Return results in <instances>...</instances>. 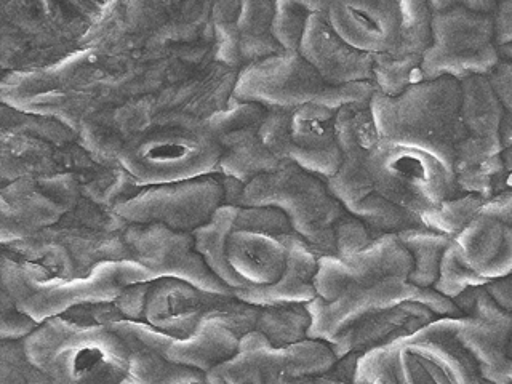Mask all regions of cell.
<instances>
[{
	"label": "cell",
	"instance_id": "obj_1",
	"mask_svg": "<svg viewBox=\"0 0 512 384\" xmlns=\"http://www.w3.org/2000/svg\"><path fill=\"white\" fill-rule=\"evenodd\" d=\"M370 109L381 140L428 152L455 172L456 148L464 138L460 80H418L394 96L376 90Z\"/></svg>",
	"mask_w": 512,
	"mask_h": 384
},
{
	"label": "cell",
	"instance_id": "obj_2",
	"mask_svg": "<svg viewBox=\"0 0 512 384\" xmlns=\"http://www.w3.org/2000/svg\"><path fill=\"white\" fill-rule=\"evenodd\" d=\"M468 316L440 317L357 357L354 383H479V365L456 340Z\"/></svg>",
	"mask_w": 512,
	"mask_h": 384
},
{
	"label": "cell",
	"instance_id": "obj_3",
	"mask_svg": "<svg viewBox=\"0 0 512 384\" xmlns=\"http://www.w3.org/2000/svg\"><path fill=\"white\" fill-rule=\"evenodd\" d=\"M23 346L47 381L128 383L130 348L108 324L52 317L24 336Z\"/></svg>",
	"mask_w": 512,
	"mask_h": 384
},
{
	"label": "cell",
	"instance_id": "obj_4",
	"mask_svg": "<svg viewBox=\"0 0 512 384\" xmlns=\"http://www.w3.org/2000/svg\"><path fill=\"white\" fill-rule=\"evenodd\" d=\"M0 277L16 308L36 324L72 308L112 304L130 285L156 280L135 258L98 261L87 276L69 280L42 279L32 269L4 260L0 263Z\"/></svg>",
	"mask_w": 512,
	"mask_h": 384
},
{
	"label": "cell",
	"instance_id": "obj_5",
	"mask_svg": "<svg viewBox=\"0 0 512 384\" xmlns=\"http://www.w3.org/2000/svg\"><path fill=\"white\" fill-rule=\"evenodd\" d=\"M376 90L373 80L338 87L327 84L298 50H282L245 64L237 74L231 98L287 111L308 103L340 109L344 104L370 103Z\"/></svg>",
	"mask_w": 512,
	"mask_h": 384
},
{
	"label": "cell",
	"instance_id": "obj_6",
	"mask_svg": "<svg viewBox=\"0 0 512 384\" xmlns=\"http://www.w3.org/2000/svg\"><path fill=\"white\" fill-rule=\"evenodd\" d=\"M239 205L279 208L293 232L319 255L335 253L336 224L348 213L325 178L287 160L248 181Z\"/></svg>",
	"mask_w": 512,
	"mask_h": 384
},
{
	"label": "cell",
	"instance_id": "obj_7",
	"mask_svg": "<svg viewBox=\"0 0 512 384\" xmlns=\"http://www.w3.org/2000/svg\"><path fill=\"white\" fill-rule=\"evenodd\" d=\"M117 157L135 183L152 186L218 173L221 148L202 124L173 125L127 141Z\"/></svg>",
	"mask_w": 512,
	"mask_h": 384
},
{
	"label": "cell",
	"instance_id": "obj_8",
	"mask_svg": "<svg viewBox=\"0 0 512 384\" xmlns=\"http://www.w3.org/2000/svg\"><path fill=\"white\" fill-rule=\"evenodd\" d=\"M367 168L376 194L420 218L461 192L437 157L381 138L368 149Z\"/></svg>",
	"mask_w": 512,
	"mask_h": 384
},
{
	"label": "cell",
	"instance_id": "obj_9",
	"mask_svg": "<svg viewBox=\"0 0 512 384\" xmlns=\"http://www.w3.org/2000/svg\"><path fill=\"white\" fill-rule=\"evenodd\" d=\"M335 362L333 349L325 341L308 336L277 346L260 330H250L240 336L236 354L207 373V383H293L320 378Z\"/></svg>",
	"mask_w": 512,
	"mask_h": 384
},
{
	"label": "cell",
	"instance_id": "obj_10",
	"mask_svg": "<svg viewBox=\"0 0 512 384\" xmlns=\"http://www.w3.org/2000/svg\"><path fill=\"white\" fill-rule=\"evenodd\" d=\"M258 317L260 308L239 300L234 292H205L172 277L152 280L143 314L144 322L178 336L191 335L210 320L242 336L256 330Z\"/></svg>",
	"mask_w": 512,
	"mask_h": 384
},
{
	"label": "cell",
	"instance_id": "obj_11",
	"mask_svg": "<svg viewBox=\"0 0 512 384\" xmlns=\"http://www.w3.org/2000/svg\"><path fill=\"white\" fill-rule=\"evenodd\" d=\"M500 60L490 13L464 7L432 12L431 45L421 63V80L487 76Z\"/></svg>",
	"mask_w": 512,
	"mask_h": 384
},
{
	"label": "cell",
	"instance_id": "obj_12",
	"mask_svg": "<svg viewBox=\"0 0 512 384\" xmlns=\"http://www.w3.org/2000/svg\"><path fill=\"white\" fill-rule=\"evenodd\" d=\"M336 111L317 103L303 104L290 111L269 109L260 125L261 141L282 162H293L328 180L341 164Z\"/></svg>",
	"mask_w": 512,
	"mask_h": 384
},
{
	"label": "cell",
	"instance_id": "obj_13",
	"mask_svg": "<svg viewBox=\"0 0 512 384\" xmlns=\"http://www.w3.org/2000/svg\"><path fill=\"white\" fill-rule=\"evenodd\" d=\"M224 204L218 173L192 180L152 184L116 205L114 212L130 224H164L176 231L194 232Z\"/></svg>",
	"mask_w": 512,
	"mask_h": 384
},
{
	"label": "cell",
	"instance_id": "obj_14",
	"mask_svg": "<svg viewBox=\"0 0 512 384\" xmlns=\"http://www.w3.org/2000/svg\"><path fill=\"white\" fill-rule=\"evenodd\" d=\"M130 256L156 276L184 280L205 292L232 293L196 250L192 232L164 224H130L124 232Z\"/></svg>",
	"mask_w": 512,
	"mask_h": 384
},
{
	"label": "cell",
	"instance_id": "obj_15",
	"mask_svg": "<svg viewBox=\"0 0 512 384\" xmlns=\"http://www.w3.org/2000/svg\"><path fill=\"white\" fill-rule=\"evenodd\" d=\"M268 111L261 104L231 98L228 108L213 112L202 122L220 144L218 173L247 184L282 164L260 138V125Z\"/></svg>",
	"mask_w": 512,
	"mask_h": 384
},
{
	"label": "cell",
	"instance_id": "obj_16",
	"mask_svg": "<svg viewBox=\"0 0 512 384\" xmlns=\"http://www.w3.org/2000/svg\"><path fill=\"white\" fill-rule=\"evenodd\" d=\"M108 325L127 343L141 344L172 364L196 368L205 375L224 360L231 359L239 348L240 336L216 320H210L188 336L172 335L144 320L124 317L111 320Z\"/></svg>",
	"mask_w": 512,
	"mask_h": 384
},
{
	"label": "cell",
	"instance_id": "obj_17",
	"mask_svg": "<svg viewBox=\"0 0 512 384\" xmlns=\"http://www.w3.org/2000/svg\"><path fill=\"white\" fill-rule=\"evenodd\" d=\"M412 268V255L402 244L399 234L384 232L352 255H319L314 285L319 298L332 301L349 288L365 287L392 276L408 279Z\"/></svg>",
	"mask_w": 512,
	"mask_h": 384
},
{
	"label": "cell",
	"instance_id": "obj_18",
	"mask_svg": "<svg viewBox=\"0 0 512 384\" xmlns=\"http://www.w3.org/2000/svg\"><path fill=\"white\" fill-rule=\"evenodd\" d=\"M420 292L421 287L408 282L407 277L392 276L365 287L349 288L332 301L316 296L306 304L311 316L308 336L332 343L344 330L375 312L405 301L418 303Z\"/></svg>",
	"mask_w": 512,
	"mask_h": 384
},
{
	"label": "cell",
	"instance_id": "obj_19",
	"mask_svg": "<svg viewBox=\"0 0 512 384\" xmlns=\"http://www.w3.org/2000/svg\"><path fill=\"white\" fill-rule=\"evenodd\" d=\"M400 26L388 52L375 55L373 80L384 95L404 92L421 80V63L431 45L432 10L428 0H399Z\"/></svg>",
	"mask_w": 512,
	"mask_h": 384
},
{
	"label": "cell",
	"instance_id": "obj_20",
	"mask_svg": "<svg viewBox=\"0 0 512 384\" xmlns=\"http://www.w3.org/2000/svg\"><path fill=\"white\" fill-rule=\"evenodd\" d=\"M325 18L352 47L381 55L388 52L399 34V0H330Z\"/></svg>",
	"mask_w": 512,
	"mask_h": 384
},
{
	"label": "cell",
	"instance_id": "obj_21",
	"mask_svg": "<svg viewBox=\"0 0 512 384\" xmlns=\"http://www.w3.org/2000/svg\"><path fill=\"white\" fill-rule=\"evenodd\" d=\"M298 52L327 84L338 87L373 80L375 56L360 52L341 39L322 13L309 15Z\"/></svg>",
	"mask_w": 512,
	"mask_h": 384
},
{
	"label": "cell",
	"instance_id": "obj_22",
	"mask_svg": "<svg viewBox=\"0 0 512 384\" xmlns=\"http://www.w3.org/2000/svg\"><path fill=\"white\" fill-rule=\"evenodd\" d=\"M287 244V263L282 276L268 285H247L232 292L245 303L258 308L308 304L317 296L314 279L319 253L295 232L284 234Z\"/></svg>",
	"mask_w": 512,
	"mask_h": 384
},
{
	"label": "cell",
	"instance_id": "obj_23",
	"mask_svg": "<svg viewBox=\"0 0 512 384\" xmlns=\"http://www.w3.org/2000/svg\"><path fill=\"white\" fill-rule=\"evenodd\" d=\"M436 319V314L416 301H405L394 308L375 312L344 330L330 348L336 360L348 354H364L370 349L392 343L402 336L410 335L418 328Z\"/></svg>",
	"mask_w": 512,
	"mask_h": 384
},
{
	"label": "cell",
	"instance_id": "obj_24",
	"mask_svg": "<svg viewBox=\"0 0 512 384\" xmlns=\"http://www.w3.org/2000/svg\"><path fill=\"white\" fill-rule=\"evenodd\" d=\"M464 263L487 282L512 271V228L480 212L455 236Z\"/></svg>",
	"mask_w": 512,
	"mask_h": 384
},
{
	"label": "cell",
	"instance_id": "obj_25",
	"mask_svg": "<svg viewBox=\"0 0 512 384\" xmlns=\"http://www.w3.org/2000/svg\"><path fill=\"white\" fill-rule=\"evenodd\" d=\"M237 29L244 64L282 52L271 34V21L276 0H239Z\"/></svg>",
	"mask_w": 512,
	"mask_h": 384
},
{
	"label": "cell",
	"instance_id": "obj_26",
	"mask_svg": "<svg viewBox=\"0 0 512 384\" xmlns=\"http://www.w3.org/2000/svg\"><path fill=\"white\" fill-rule=\"evenodd\" d=\"M397 234L412 255L413 268L408 274V282L418 287H432L439 277L440 261L445 248L452 244L455 237L426 226L404 229Z\"/></svg>",
	"mask_w": 512,
	"mask_h": 384
},
{
	"label": "cell",
	"instance_id": "obj_27",
	"mask_svg": "<svg viewBox=\"0 0 512 384\" xmlns=\"http://www.w3.org/2000/svg\"><path fill=\"white\" fill-rule=\"evenodd\" d=\"M127 344L130 348L128 383H207V375L196 368L172 364L141 344Z\"/></svg>",
	"mask_w": 512,
	"mask_h": 384
},
{
	"label": "cell",
	"instance_id": "obj_28",
	"mask_svg": "<svg viewBox=\"0 0 512 384\" xmlns=\"http://www.w3.org/2000/svg\"><path fill=\"white\" fill-rule=\"evenodd\" d=\"M311 316L306 304L269 306L260 308L256 330H260L272 344L296 343L308 338Z\"/></svg>",
	"mask_w": 512,
	"mask_h": 384
},
{
	"label": "cell",
	"instance_id": "obj_29",
	"mask_svg": "<svg viewBox=\"0 0 512 384\" xmlns=\"http://www.w3.org/2000/svg\"><path fill=\"white\" fill-rule=\"evenodd\" d=\"M485 202L487 199L476 192L458 194L445 199L431 212L421 215V221L426 228L455 237L479 215Z\"/></svg>",
	"mask_w": 512,
	"mask_h": 384
},
{
	"label": "cell",
	"instance_id": "obj_30",
	"mask_svg": "<svg viewBox=\"0 0 512 384\" xmlns=\"http://www.w3.org/2000/svg\"><path fill=\"white\" fill-rule=\"evenodd\" d=\"M487 284L484 277H480L477 272L469 268L468 264L464 263L460 248L453 239L452 244L445 248L444 256L440 261L439 277L432 287L442 295L455 300L456 296L466 292L468 288L482 287Z\"/></svg>",
	"mask_w": 512,
	"mask_h": 384
},
{
	"label": "cell",
	"instance_id": "obj_31",
	"mask_svg": "<svg viewBox=\"0 0 512 384\" xmlns=\"http://www.w3.org/2000/svg\"><path fill=\"white\" fill-rule=\"evenodd\" d=\"M311 13L293 0H276L271 34L282 50H298L304 26Z\"/></svg>",
	"mask_w": 512,
	"mask_h": 384
},
{
	"label": "cell",
	"instance_id": "obj_32",
	"mask_svg": "<svg viewBox=\"0 0 512 384\" xmlns=\"http://www.w3.org/2000/svg\"><path fill=\"white\" fill-rule=\"evenodd\" d=\"M487 79L492 84L503 108L500 128L501 144L503 148H508L512 144V61H498L495 68L488 72Z\"/></svg>",
	"mask_w": 512,
	"mask_h": 384
},
{
	"label": "cell",
	"instance_id": "obj_33",
	"mask_svg": "<svg viewBox=\"0 0 512 384\" xmlns=\"http://www.w3.org/2000/svg\"><path fill=\"white\" fill-rule=\"evenodd\" d=\"M12 381H47L45 376L29 362L23 341L16 344L0 343V383Z\"/></svg>",
	"mask_w": 512,
	"mask_h": 384
},
{
	"label": "cell",
	"instance_id": "obj_34",
	"mask_svg": "<svg viewBox=\"0 0 512 384\" xmlns=\"http://www.w3.org/2000/svg\"><path fill=\"white\" fill-rule=\"evenodd\" d=\"M373 237H376L375 234L365 226L364 221L348 212L341 218L340 223L336 224L335 253L340 256L357 253L367 247Z\"/></svg>",
	"mask_w": 512,
	"mask_h": 384
},
{
	"label": "cell",
	"instance_id": "obj_35",
	"mask_svg": "<svg viewBox=\"0 0 512 384\" xmlns=\"http://www.w3.org/2000/svg\"><path fill=\"white\" fill-rule=\"evenodd\" d=\"M215 29L216 40H218L216 60L226 66H239L244 63L240 53V32L237 24L218 23Z\"/></svg>",
	"mask_w": 512,
	"mask_h": 384
},
{
	"label": "cell",
	"instance_id": "obj_36",
	"mask_svg": "<svg viewBox=\"0 0 512 384\" xmlns=\"http://www.w3.org/2000/svg\"><path fill=\"white\" fill-rule=\"evenodd\" d=\"M493 20V39L496 47L512 42V0H498L490 13Z\"/></svg>",
	"mask_w": 512,
	"mask_h": 384
},
{
	"label": "cell",
	"instance_id": "obj_37",
	"mask_svg": "<svg viewBox=\"0 0 512 384\" xmlns=\"http://www.w3.org/2000/svg\"><path fill=\"white\" fill-rule=\"evenodd\" d=\"M480 212L495 216L512 228V191L495 194L485 202Z\"/></svg>",
	"mask_w": 512,
	"mask_h": 384
},
{
	"label": "cell",
	"instance_id": "obj_38",
	"mask_svg": "<svg viewBox=\"0 0 512 384\" xmlns=\"http://www.w3.org/2000/svg\"><path fill=\"white\" fill-rule=\"evenodd\" d=\"M432 12H442L447 8L464 7L474 12L492 13L498 0H428Z\"/></svg>",
	"mask_w": 512,
	"mask_h": 384
},
{
	"label": "cell",
	"instance_id": "obj_39",
	"mask_svg": "<svg viewBox=\"0 0 512 384\" xmlns=\"http://www.w3.org/2000/svg\"><path fill=\"white\" fill-rule=\"evenodd\" d=\"M485 290L493 296V300L500 304L501 308L512 312V271L500 279L490 280L485 285Z\"/></svg>",
	"mask_w": 512,
	"mask_h": 384
},
{
	"label": "cell",
	"instance_id": "obj_40",
	"mask_svg": "<svg viewBox=\"0 0 512 384\" xmlns=\"http://www.w3.org/2000/svg\"><path fill=\"white\" fill-rule=\"evenodd\" d=\"M293 2L306 8L309 13H322V15H325V10L330 4V0H293Z\"/></svg>",
	"mask_w": 512,
	"mask_h": 384
},
{
	"label": "cell",
	"instance_id": "obj_41",
	"mask_svg": "<svg viewBox=\"0 0 512 384\" xmlns=\"http://www.w3.org/2000/svg\"><path fill=\"white\" fill-rule=\"evenodd\" d=\"M498 53H500L501 60L512 61V42L511 44L501 45V47H498Z\"/></svg>",
	"mask_w": 512,
	"mask_h": 384
},
{
	"label": "cell",
	"instance_id": "obj_42",
	"mask_svg": "<svg viewBox=\"0 0 512 384\" xmlns=\"http://www.w3.org/2000/svg\"><path fill=\"white\" fill-rule=\"evenodd\" d=\"M511 338H512V330H511Z\"/></svg>",
	"mask_w": 512,
	"mask_h": 384
}]
</instances>
